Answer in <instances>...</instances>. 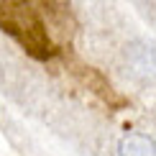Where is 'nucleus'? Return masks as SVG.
<instances>
[{
  "mask_svg": "<svg viewBox=\"0 0 156 156\" xmlns=\"http://www.w3.org/2000/svg\"><path fill=\"white\" fill-rule=\"evenodd\" d=\"M118 151H120V156H156V146H154L151 136L131 133L120 141Z\"/></svg>",
  "mask_w": 156,
  "mask_h": 156,
  "instance_id": "obj_2",
  "label": "nucleus"
},
{
  "mask_svg": "<svg viewBox=\"0 0 156 156\" xmlns=\"http://www.w3.org/2000/svg\"><path fill=\"white\" fill-rule=\"evenodd\" d=\"M0 28L16 36L26 46V51L34 56H51V44L46 36V28L38 21L31 5L23 3H5L0 5Z\"/></svg>",
  "mask_w": 156,
  "mask_h": 156,
  "instance_id": "obj_1",
  "label": "nucleus"
}]
</instances>
